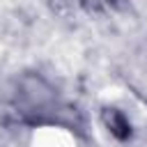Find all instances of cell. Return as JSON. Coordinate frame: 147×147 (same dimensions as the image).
I'll return each mask as SVG.
<instances>
[{
	"instance_id": "6da1fadb",
	"label": "cell",
	"mask_w": 147,
	"mask_h": 147,
	"mask_svg": "<svg viewBox=\"0 0 147 147\" xmlns=\"http://www.w3.org/2000/svg\"><path fill=\"white\" fill-rule=\"evenodd\" d=\"M99 122L122 147H147V106L131 90H106L99 99Z\"/></svg>"
},
{
	"instance_id": "7a4b0ae2",
	"label": "cell",
	"mask_w": 147,
	"mask_h": 147,
	"mask_svg": "<svg viewBox=\"0 0 147 147\" xmlns=\"http://www.w3.org/2000/svg\"><path fill=\"white\" fill-rule=\"evenodd\" d=\"M23 147H80L74 131L60 124H39L32 126L25 136Z\"/></svg>"
}]
</instances>
